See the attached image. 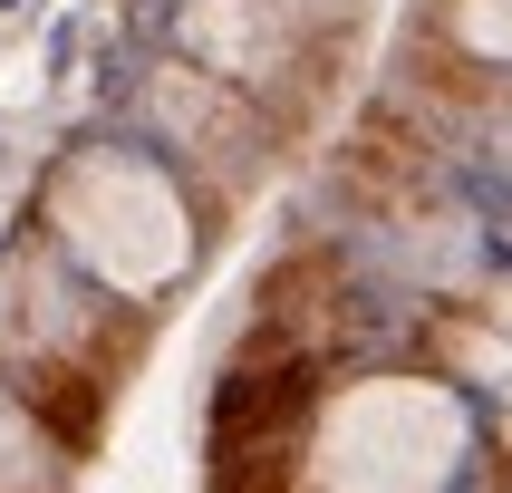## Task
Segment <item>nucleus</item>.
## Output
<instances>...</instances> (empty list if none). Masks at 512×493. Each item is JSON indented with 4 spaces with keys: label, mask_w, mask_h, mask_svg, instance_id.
I'll use <instances>...</instances> for the list:
<instances>
[{
    "label": "nucleus",
    "mask_w": 512,
    "mask_h": 493,
    "mask_svg": "<svg viewBox=\"0 0 512 493\" xmlns=\"http://www.w3.org/2000/svg\"><path fill=\"white\" fill-rule=\"evenodd\" d=\"M474 416L445 377H358L310 416L300 493H455Z\"/></svg>",
    "instance_id": "1"
},
{
    "label": "nucleus",
    "mask_w": 512,
    "mask_h": 493,
    "mask_svg": "<svg viewBox=\"0 0 512 493\" xmlns=\"http://www.w3.org/2000/svg\"><path fill=\"white\" fill-rule=\"evenodd\" d=\"M58 232H68V252L97 261V281L116 290H155L184 271V203H174L165 174L126 165V155H78V165L58 174Z\"/></svg>",
    "instance_id": "2"
},
{
    "label": "nucleus",
    "mask_w": 512,
    "mask_h": 493,
    "mask_svg": "<svg viewBox=\"0 0 512 493\" xmlns=\"http://www.w3.org/2000/svg\"><path fill=\"white\" fill-rule=\"evenodd\" d=\"M203 58H213V78L223 87H281L300 97L310 87V20L290 10V0H194V20H184Z\"/></svg>",
    "instance_id": "3"
},
{
    "label": "nucleus",
    "mask_w": 512,
    "mask_h": 493,
    "mask_svg": "<svg viewBox=\"0 0 512 493\" xmlns=\"http://www.w3.org/2000/svg\"><path fill=\"white\" fill-rule=\"evenodd\" d=\"M445 39L474 68H512V0H445Z\"/></svg>",
    "instance_id": "4"
},
{
    "label": "nucleus",
    "mask_w": 512,
    "mask_h": 493,
    "mask_svg": "<svg viewBox=\"0 0 512 493\" xmlns=\"http://www.w3.org/2000/svg\"><path fill=\"white\" fill-rule=\"evenodd\" d=\"M29 474H39V435L0 406V493H29Z\"/></svg>",
    "instance_id": "5"
},
{
    "label": "nucleus",
    "mask_w": 512,
    "mask_h": 493,
    "mask_svg": "<svg viewBox=\"0 0 512 493\" xmlns=\"http://www.w3.org/2000/svg\"><path fill=\"white\" fill-rule=\"evenodd\" d=\"M484 145H493V165L512 174V97H503V107H493V126H484Z\"/></svg>",
    "instance_id": "6"
},
{
    "label": "nucleus",
    "mask_w": 512,
    "mask_h": 493,
    "mask_svg": "<svg viewBox=\"0 0 512 493\" xmlns=\"http://www.w3.org/2000/svg\"><path fill=\"white\" fill-rule=\"evenodd\" d=\"M290 10H300V20H310V10H339V20H348V10H358V0H290Z\"/></svg>",
    "instance_id": "7"
}]
</instances>
